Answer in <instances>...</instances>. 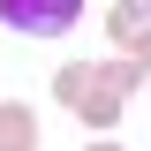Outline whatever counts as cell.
I'll use <instances>...</instances> for the list:
<instances>
[{
  "label": "cell",
  "mask_w": 151,
  "mask_h": 151,
  "mask_svg": "<svg viewBox=\"0 0 151 151\" xmlns=\"http://www.w3.org/2000/svg\"><path fill=\"white\" fill-rule=\"evenodd\" d=\"M144 76H151V30L136 38V45H129V53H121V60H106V83H113V91H121V98H129L136 83H144Z\"/></svg>",
  "instance_id": "4"
},
{
  "label": "cell",
  "mask_w": 151,
  "mask_h": 151,
  "mask_svg": "<svg viewBox=\"0 0 151 151\" xmlns=\"http://www.w3.org/2000/svg\"><path fill=\"white\" fill-rule=\"evenodd\" d=\"M0 151H38V106H23V98L0 106Z\"/></svg>",
  "instance_id": "3"
},
{
  "label": "cell",
  "mask_w": 151,
  "mask_h": 151,
  "mask_svg": "<svg viewBox=\"0 0 151 151\" xmlns=\"http://www.w3.org/2000/svg\"><path fill=\"white\" fill-rule=\"evenodd\" d=\"M91 151H121V144H113V136H98V144H91Z\"/></svg>",
  "instance_id": "5"
},
{
  "label": "cell",
  "mask_w": 151,
  "mask_h": 151,
  "mask_svg": "<svg viewBox=\"0 0 151 151\" xmlns=\"http://www.w3.org/2000/svg\"><path fill=\"white\" fill-rule=\"evenodd\" d=\"M53 98H60L91 136H113V129H121V91L106 83L98 60H68V68H53Z\"/></svg>",
  "instance_id": "1"
},
{
  "label": "cell",
  "mask_w": 151,
  "mask_h": 151,
  "mask_svg": "<svg viewBox=\"0 0 151 151\" xmlns=\"http://www.w3.org/2000/svg\"><path fill=\"white\" fill-rule=\"evenodd\" d=\"M76 15H83V0H0V23L15 38H68Z\"/></svg>",
  "instance_id": "2"
}]
</instances>
